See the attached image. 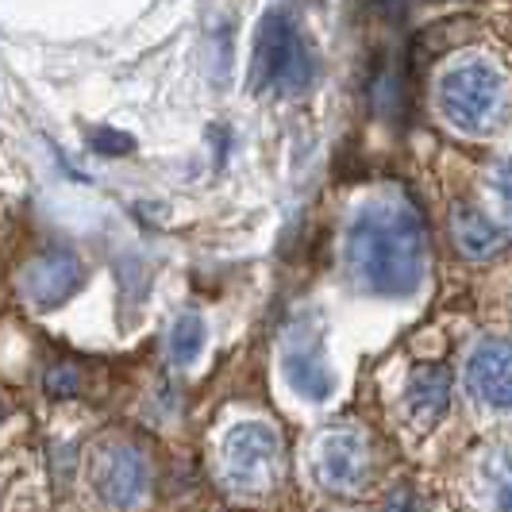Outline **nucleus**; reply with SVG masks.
Masks as SVG:
<instances>
[{
  "instance_id": "obj_17",
  "label": "nucleus",
  "mask_w": 512,
  "mask_h": 512,
  "mask_svg": "<svg viewBox=\"0 0 512 512\" xmlns=\"http://www.w3.org/2000/svg\"><path fill=\"white\" fill-rule=\"evenodd\" d=\"M93 143H97L101 151H112V147H124V151H128L131 147L128 135H108V131H97V135H93Z\"/></svg>"
},
{
  "instance_id": "obj_7",
  "label": "nucleus",
  "mask_w": 512,
  "mask_h": 512,
  "mask_svg": "<svg viewBox=\"0 0 512 512\" xmlns=\"http://www.w3.org/2000/svg\"><path fill=\"white\" fill-rule=\"evenodd\" d=\"M470 397L493 412L512 409V339H482L466 359Z\"/></svg>"
},
{
  "instance_id": "obj_10",
  "label": "nucleus",
  "mask_w": 512,
  "mask_h": 512,
  "mask_svg": "<svg viewBox=\"0 0 512 512\" xmlns=\"http://www.w3.org/2000/svg\"><path fill=\"white\" fill-rule=\"evenodd\" d=\"M405 401H409L412 424L432 428L451 405V370L443 362H416L405 385Z\"/></svg>"
},
{
  "instance_id": "obj_3",
  "label": "nucleus",
  "mask_w": 512,
  "mask_h": 512,
  "mask_svg": "<svg viewBox=\"0 0 512 512\" xmlns=\"http://www.w3.org/2000/svg\"><path fill=\"white\" fill-rule=\"evenodd\" d=\"M509 108V85L489 62H459L439 77V112L462 131H493Z\"/></svg>"
},
{
  "instance_id": "obj_18",
  "label": "nucleus",
  "mask_w": 512,
  "mask_h": 512,
  "mask_svg": "<svg viewBox=\"0 0 512 512\" xmlns=\"http://www.w3.org/2000/svg\"><path fill=\"white\" fill-rule=\"evenodd\" d=\"M0 420H4V405H0Z\"/></svg>"
},
{
  "instance_id": "obj_5",
  "label": "nucleus",
  "mask_w": 512,
  "mask_h": 512,
  "mask_svg": "<svg viewBox=\"0 0 512 512\" xmlns=\"http://www.w3.org/2000/svg\"><path fill=\"white\" fill-rule=\"evenodd\" d=\"M93 486H97L104 505L131 509L151 489V462L128 439L104 443L101 451H97V459H93Z\"/></svg>"
},
{
  "instance_id": "obj_12",
  "label": "nucleus",
  "mask_w": 512,
  "mask_h": 512,
  "mask_svg": "<svg viewBox=\"0 0 512 512\" xmlns=\"http://www.w3.org/2000/svg\"><path fill=\"white\" fill-rule=\"evenodd\" d=\"M170 359L185 366V362H193L201 351H205V320L197 316V312H181L178 320H174V328H170Z\"/></svg>"
},
{
  "instance_id": "obj_11",
  "label": "nucleus",
  "mask_w": 512,
  "mask_h": 512,
  "mask_svg": "<svg viewBox=\"0 0 512 512\" xmlns=\"http://www.w3.org/2000/svg\"><path fill=\"white\" fill-rule=\"evenodd\" d=\"M451 235H455L459 255L474 258V262L493 258L505 247V231L497 228L489 216H482V208H474L470 201L451 205Z\"/></svg>"
},
{
  "instance_id": "obj_4",
  "label": "nucleus",
  "mask_w": 512,
  "mask_h": 512,
  "mask_svg": "<svg viewBox=\"0 0 512 512\" xmlns=\"http://www.w3.org/2000/svg\"><path fill=\"white\" fill-rule=\"evenodd\" d=\"M316 482L335 497H355L370 486L374 474V451L359 428H339L316 443Z\"/></svg>"
},
{
  "instance_id": "obj_16",
  "label": "nucleus",
  "mask_w": 512,
  "mask_h": 512,
  "mask_svg": "<svg viewBox=\"0 0 512 512\" xmlns=\"http://www.w3.org/2000/svg\"><path fill=\"white\" fill-rule=\"evenodd\" d=\"M378 512H424V501H420V493H416L412 482H401V486H393L385 493Z\"/></svg>"
},
{
  "instance_id": "obj_13",
  "label": "nucleus",
  "mask_w": 512,
  "mask_h": 512,
  "mask_svg": "<svg viewBox=\"0 0 512 512\" xmlns=\"http://www.w3.org/2000/svg\"><path fill=\"white\" fill-rule=\"evenodd\" d=\"M486 489L497 512H512V455L501 451L486 462Z\"/></svg>"
},
{
  "instance_id": "obj_6",
  "label": "nucleus",
  "mask_w": 512,
  "mask_h": 512,
  "mask_svg": "<svg viewBox=\"0 0 512 512\" xmlns=\"http://www.w3.org/2000/svg\"><path fill=\"white\" fill-rule=\"evenodd\" d=\"M285 374L297 393H305L308 401H324L332 393V366L324 355V332L320 324L305 316L293 324V332L285 335Z\"/></svg>"
},
{
  "instance_id": "obj_9",
  "label": "nucleus",
  "mask_w": 512,
  "mask_h": 512,
  "mask_svg": "<svg viewBox=\"0 0 512 512\" xmlns=\"http://www.w3.org/2000/svg\"><path fill=\"white\" fill-rule=\"evenodd\" d=\"M85 282V266L74 251L66 247H54V251H43L39 258H31L24 266V297L35 308H58L74 297Z\"/></svg>"
},
{
  "instance_id": "obj_15",
  "label": "nucleus",
  "mask_w": 512,
  "mask_h": 512,
  "mask_svg": "<svg viewBox=\"0 0 512 512\" xmlns=\"http://www.w3.org/2000/svg\"><path fill=\"white\" fill-rule=\"evenodd\" d=\"M489 185H493V193H497V201H501V208H505V216H509V224H512V154L493 162Z\"/></svg>"
},
{
  "instance_id": "obj_14",
  "label": "nucleus",
  "mask_w": 512,
  "mask_h": 512,
  "mask_svg": "<svg viewBox=\"0 0 512 512\" xmlns=\"http://www.w3.org/2000/svg\"><path fill=\"white\" fill-rule=\"evenodd\" d=\"M43 389L51 393L54 401H70L77 389H81V370L70 366V362H54L43 374Z\"/></svg>"
},
{
  "instance_id": "obj_1",
  "label": "nucleus",
  "mask_w": 512,
  "mask_h": 512,
  "mask_svg": "<svg viewBox=\"0 0 512 512\" xmlns=\"http://www.w3.org/2000/svg\"><path fill=\"white\" fill-rule=\"evenodd\" d=\"M343 266L351 282L378 297H409L428 270V231L401 197H378L351 216L343 235Z\"/></svg>"
},
{
  "instance_id": "obj_2",
  "label": "nucleus",
  "mask_w": 512,
  "mask_h": 512,
  "mask_svg": "<svg viewBox=\"0 0 512 512\" xmlns=\"http://www.w3.org/2000/svg\"><path fill=\"white\" fill-rule=\"evenodd\" d=\"M255 89L274 93V97H297L308 93L316 81V54L308 47L301 24L274 8L262 16L255 35Z\"/></svg>"
},
{
  "instance_id": "obj_8",
  "label": "nucleus",
  "mask_w": 512,
  "mask_h": 512,
  "mask_svg": "<svg viewBox=\"0 0 512 512\" xmlns=\"http://www.w3.org/2000/svg\"><path fill=\"white\" fill-rule=\"evenodd\" d=\"M224 470L231 482L239 486H255L258 478H266V470H274V462L282 455V439L270 424H235L224 436Z\"/></svg>"
}]
</instances>
